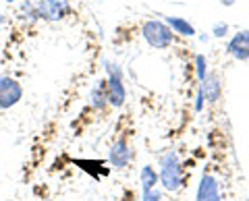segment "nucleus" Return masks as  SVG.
Returning <instances> with one entry per match:
<instances>
[{"instance_id": "11", "label": "nucleus", "mask_w": 249, "mask_h": 201, "mask_svg": "<svg viewBox=\"0 0 249 201\" xmlns=\"http://www.w3.org/2000/svg\"><path fill=\"white\" fill-rule=\"evenodd\" d=\"M158 184V172L152 166H143L142 168V191L147 193Z\"/></svg>"}, {"instance_id": "14", "label": "nucleus", "mask_w": 249, "mask_h": 201, "mask_svg": "<svg viewBox=\"0 0 249 201\" xmlns=\"http://www.w3.org/2000/svg\"><path fill=\"white\" fill-rule=\"evenodd\" d=\"M227 32H229V25H227V23H218V25H214V35L216 37H224V35H227Z\"/></svg>"}, {"instance_id": "12", "label": "nucleus", "mask_w": 249, "mask_h": 201, "mask_svg": "<svg viewBox=\"0 0 249 201\" xmlns=\"http://www.w3.org/2000/svg\"><path fill=\"white\" fill-rule=\"evenodd\" d=\"M91 106H96V108H104L106 106V102H108V91H106V87L104 85H98L96 89L91 91Z\"/></svg>"}, {"instance_id": "15", "label": "nucleus", "mask_w": 249, "mask_h": 201, "mask_svg": "<svg viewBox=\"0 0 249 201\" xmlns=\"http://www.w3.org/2000/svg\"><path fill=\"white\" fill-rule=\"evenodd\" d=\"M143 201H160V191H147V193H143Z\"/></svg>"}, {"instance_id": "5", "label": "nucleus", "mask_w": 249, "mask_h": 201, "mask_svg": "<svg viewBox=\"0 0 249 201\" xmlns=\"http://www.w3.org/2000/svg\"><path fill=\"white\" fill-rule=\"evenodd\" d=\"M21 96H23V87L15 79H11V77L0 79V108L2 110L13 108L21 100Z\"/></svg>"}, {"instance_id": "9", "label": "nucleus", "mask_w": 249, "mask_h": 201, "mask_svg": "<svg viewBox=\"0 0 249 201\" xmlns=\"http://www.w3.org/2000/svg\"><path fill=\"white\" fill-rule=\"evenodd\" d=\"M201 91H204V98L208 102H216L220 98V77L216 73H208L204 79H201Z\"/></svg>"}, {"instance_id": "7", "label": "nucleus", "mask_w": 249, "mask_h": 201, "mask_svg": "<svg viewBox=\"0 0 249 201\" xmlns=\"http://www.w3.org/2000/svg\"><path fill=\"white\" fill-rule=\"evenodd\" d=\"M196 201H220V191H218V181L212 174H204L197 187Z\"/></svg>"}, {"instance_id": "10", "label": "nucleus", "mask_w": 249, "mask_h": 201, "mask_svg": "<svg viewBox=\"0 0 249 201\" xmlns=\"http://www.w3.org/2000/svg\"><path fill=\"white\" fill-rule=\"evenodd\" d=\"M166 25L173 29L175 34H181V35H185V37L196 35V27H193L189 21L181 19V17H166Z\"/></svg>"}, {"instance_id": "17", "label": "nucleus", "mask_w": 249, "mask_h": 201, "mask_svg": "<svg viewBox=\"0 0 249 201\" xmlns=\"http://www.w3.org/2000/svg\"><path fill=\"white\" fill-rule=\"evenodd\" d=\"M222 2H224V4H229V6H231V4H232V0H222Z\"/></svg>"}, {"instance_id": "13", "label": "nucleus", "mask_w": 249, "mask_h": 201, "mask_svg": "<svg viewBox=\"0 0 249 201\" xmlns=\"http://www.w3.org/2000/svg\"><path fill=\"white\" fill-rule=\"evenodd\" d=\"M196 65H197V77L199 79H204L206 77V56H201L199 54V56L196 58Z\"/></svg>"}, {"instance_id": "4", "label": "nucleus", "mask_w": 249, "mask_h": 201, "mask_svg": "<svg viewBox=\"0 0 249 201\" xmlns=\"http://www.w3.org/2000/svg\"><path fill=\"white\" fill-rule=\"evenodd\" d=\"M69 13V2L67 0H42L36 4L34 17H40L46 21H60Z\"/></svg>"}, {"instance_id": "1", "label": "nucleus", "mask_w": 249, "mask_h": 201, "mask_svg": "<svg viewBox=\"0 0 249 201\" xmlns=\"http://www.w3.org/2000/svg\"><path fill=\"white\" fill-rule=\"evenodd\" d=\"M142 34L145 37V42L152 46V48H168L170 44H173L175 40V34H173V29H170L166 23H162V21H145L143 23V27H142Z\"/></svg>"}, {"instance_id": "8", "label": "nucleus", "mask_w": 249, "mask_h": 201, "mask_svg": "<svg viewBox=\"0 0 249 201\" xmlns=\"http://www.w3.org/2000/svg\"><path fill=\"white\" fill-rule=\"evenodd\" d=\"M108 160H110V164L116 166V168H124V166L129 164V160H131V150H129L127 139H119V141L112 145Z\"/></svg>"}, {"instance_id": "2", "label": "nucleus", "mask_w": 249, "mask_h": 201, "mask_svg": "<svg viewBox=\"0 0 249 201\" xmlns=\"http://www.w3.org/2000/svg\"><path fill=\"white\" fill-rule=\"evenodd\" d=\"M106 73H108V83H106L108 102H110L114 108H121L124 104V98H127L124 83H123V71H121L119 65L108 63L106 65Z\"/></svg>"}, {"instance_id": "18", "label": "nucleus", "mask_w": 249, "mask_h": 201, "mask_svg": "<svg viewBox=\"0 0 249 201\" xmlns=\"http://www.w3.org/2000/svg\"><path fill=\"white\" fill-rule=\"evenodd\" d=\"M6 2H15V0H6Z\"/></svg>"}, {"instance_id": "16", "label": "nucleus", "mask_w": 249, "mask_h": 201, "mask_svg": "<svg viewBox=\"0 0 249 201\" xmlns=\"http://www.w3.org/2000/svg\"><path fill=\"white\" fill-rule=\"evenodd\" d=\"M204 102H206V98H204V91H197V102H196V110H201L204 108Z\"/></svg>"}, {"instance_id": "3", "label": "nucleus", "mask_w": 249, "mask_h": 201, "mask_svg": "<svg viewBox=\"0 0 249 201\" xmlns=\"http://www.w3.org/2000/svg\"><path fill=\"white\" fill-rule=\"evenodd\" d=\"M181 164H178V158L175 151H170L168 156L162 160V168H160V183L164 184V189L168 191H177L181 187Z\"/></svg>"}, {"instance_id": "6", "label": "nucleus", "mask_w": 249, "mask_h": 201, "mask_svg": "<svg viewBox=\"0 0 249 201\" xmlns=\"http://www.w3.org/2000/svg\"><path fill=\"white\" fill-rule=\"evenodd\" d=\"M229 54L237 60H247L249 58V29H243L232 35V40L229 42Z\"/></svg>"}]
</instances>
